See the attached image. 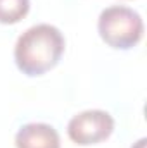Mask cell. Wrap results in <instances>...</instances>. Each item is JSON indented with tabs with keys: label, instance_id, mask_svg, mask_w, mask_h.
I'll list each match as a JSON object with an SVG mask.
<instances>
[{
	"label": "cell",
	"instance_id": "6da1fadb",
	"mask_svg": "<svg viewBox=\"0 0 147 148\" xmlns=\"http://www.w3.org/2000/svg\"><path fill=\"white\" fill-rule=\"evenodd\" d=\"M66 48L62 33L52 24H37L28 28L17 38L14 47V60L23 74L35 77L52 71Z\"/></svg>",
	"mask_w": 147,
	"mask_h": 148
},
{
	"label": "cell",
	"instance_id": "7a4b0ae2",
	"mask_svg": "<svg viewBox=\"0 0 147 148\" xmlns=\"http://www.w3.org/2000/svg\"><path fill=\"white\" fill-rule=\"evenodd\" d=\"M101 40L114 50H130L144 36V21L140 14L125 5L106 7L97 21Z\"/></svg>",
	"mask_w": 147,
	"mask_h": 148
},
{
	"label": "cell",
	"instance_id": "3957f363",
	"mask_svg": "<svg viewBox=\"0 0 147 148\" xmlns=\"http://www.w3.org/2000/svg\"><path fill=\"white\" fill-rule=\"evenodd\" d=\"M114 131V119L109 112L101 109L83 110L68 122V136L80 147L99 145Z\"/></svg>",
	"mask_w": 147,
	"mask_h": 148
},
{
	"label": "cell",
	"instance_id": "277c9868",
	"mask_svg": "<svg viewBox=\"0 0 147 148\" xmlns=\"http://www.w3.org/2000/svg\"><path fill=\"white\" fill-rule=\"evenodd\" d=\"M14 143L16 148H61V138L50 124L30 122L19 127Z\"/></svg>",
	"mask_w": 147,
	"mask_h": 148
},
{
	"label": "cell",
	"instance_id": "5b68a950",
	"mask_svg": "<svg viewBox=\"0 0 147 148\" xmlns=\"http://www.w3.org/2000/svg\"><path fill=\"white\" fill-rule=\"evenodd\" d=\"M30 12V0H0V24H16Z\"/></svg>",
	"mask_w": 147,
	"mask_h": 148
},
{
	"label": "cell",
	"instance_id": "8992f818",
	"mask_svg": "<svg viewBox=\"0 0 147 148\" xmlns=\"http://www.w3.org/2000/svg\"><path fill=\"white\" fill-rule=\"evenodd\" d=\"M146 143H147V140H146V138H142V140H139V141H137L132 148H146Z\"/></svg>",
	"mask_w": 147,
	"mask_h": 148
}]
</instances>
